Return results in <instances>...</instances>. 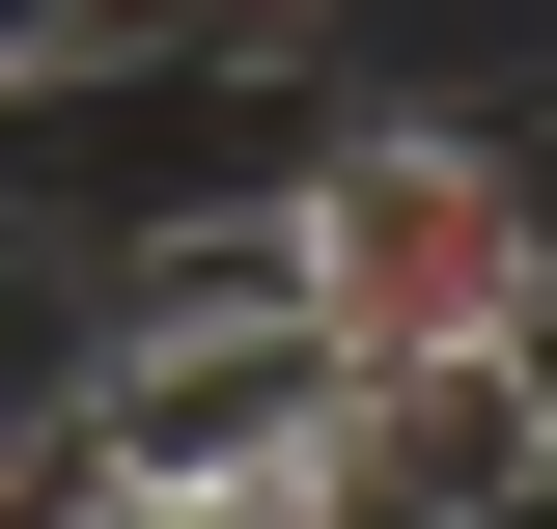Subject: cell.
I'll list each match as a JSON object with an SVG mask.
<instances>
[{
	"mask_svg": "<svg viewBox=\"0 0 557 529\" xmlns=\"http://www.w3.org/2000/svg\"><path fill=\"white\" fill-rule=\"evenodd\" d=\"M84 502H112V473H84V418H57V391H0V529H84Z\"/></svg>",
	"mask_w": 557,
	"mask_h": 529,
	"instance_id": "obj_4",
	"label": "cell"
},
{
	"mask_svg": "<svg viewBox=\"0 0 557 529\" xmlns=\"http://www.w3.org/2000/svg\"><path fill=\"white\" fill-rule=\"evenodd\" d=\"M57 418H84V473H112V502H168V473H307L335 334H307V279H251V307H112V279H84Z\"/></svg>",
	"mask_w": 557,
	"mask_h": 529,
	"instance_id": "obj_2",
	"label": "cell"
},
{
	"mask_svg": "<svg viewBox=\"0 0 557 529\" xmlns=\"http://www.w3.org/2000/svg\"><path fill=\"white\" fill-rule=\"evenodd\" d=\"M196 28H307V0H196Z\"/></svg>",
	"mask_w": 557,
	"mask_h": 529,
	"instance_id": "obj_6",
	"label": "cell"
},
{
	"mask_svg": "<svg viewBox=\"0 0 557 529\" xmlns=\"http://www.w3.org/2000/svg\"><path fill=\"white\" fill-rule=\"evenodd\" d=\"M278 279H307L335 362H474V334H530V279H557V168L502 112H335L278 168Z\"/></svg>",
	"mask_w": 557,
	"mask_h": 529,
	"instance_id": "obj_1",
	"label": "cell"
},
{
	"mask_svg": "<svg viewBox=\"0 0 557 529\" xmlns=\"http://www.w3.org/2000/svg\"><path fill=\"white\" fill-rule=\"evenodd\" d=\"M307 473H335V529H530L557 502V391L530 362H335V418H307Z\"/></svg>",
	"mask_w": 557,
	"mask_h": 529,
	"instance_id": "obj_3",
	"label": "cell"
},
{
	"mask_svg": "<svg viewBox=\"0 0 557 529\" xmlns=\"http://www.w3.org/2000/svg\"><path fill=\"white\" fill-rule=\"evenodd\" d=\"M84 529H335V473H168V502H84Z\"/></svg>",
	"mask_w": 557,
	"mask_h": 529,
	"instance_id": "obj_5",
	"label": "cell"
}]
</instances>
